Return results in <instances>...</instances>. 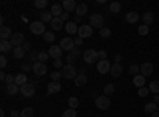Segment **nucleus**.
<instances>
[{
  "mask_svg": "<svg viewBox=\"0 0 159 117\" xmlns=\"http://www.w3.org/2000/svg\"><path fill=\"white\" fill-rule=\"evenodd\" d=\"M61 74H62V77H65V79H75V77L78 76V70H76L75 65L67 63L61 68Z\"/></svg>",
  "mask_w": 159,
  "mask_h": 117,
  "instance_id": "1",
  "label": "nucleus"
},
{
  "mask_svg": "<svg viewBox=\"0 0 159 117\" xmlns=\"http://www.w3.org/2000/svg\"><path fill=\"white\" fill-rule=\"evenodd\" d=\"M105 19H103V16L102 15H99V13H96V15H92L91 16V19H89V25L92 29H102V27H105Z\"/></svg>",
  "mask_w": 159,
  "mask_h": 117,
  "instance_id": "2",
  "label": "nucleus"
},
{
  "mask_svg": "<svg viewBox=\"0 0 159 117\" xmlns=\"http://www.w3.org/2000/svg\"><path fill=\"white\" fill-rule=\"evenodd\" d=\"M96 106L99 109H102V111H107L111 106V101H110V98L107 95H102V97H97L96 98Z\"/></svg>",
  "mask_w": 159,
  "mask_h": 117,
  "instance_id": "3",
  "label": "nucleus"
},
{
  "mask_svg": "<svg viewBox=\"0 0 159 117\" xmlns=\"http://www.w3.org/2000/svg\"><path fill=\"white\" fill-rule=\"evenodd\" d=\"M83 59H84L86 63H96L97 59H99V52L94 49H86L83 52Z\"/></svg>",
  "mask_w": 159,
  "mask_h": 117,
  "instance_id": "4",
  "label": "nucleus"
},
{
  "mask_svg": "<svg viewBox=\"0 0 159 117\" xmlns=\"http://www.w3.org/2000/svg\"><path fill=\"white\" fill-rule=\"evenodd\" d=\"M29 29H30V32L34 33V35H45V24L42 22V21H35V22H32L30 25H29Z\"/></svg>",
  "mask_w": 159,
  "mask_h": 117,
  "instance_id": "5",
  "label": "nucleus"
},
{
  "mask_svg": "<svg viewBox=\"0 0 159 117\" xmlns=\"http://www.w3.org/2000/svg\"><path fill=\"white\" fill-rule=\"evenodd\" d=\"M32 71L35 73V76H43V74L48 73V67L45 63H42V62H35L32 65Z\"/></svg>",
  "mask_w": 159,
  "mask_h": 117,
  "instance_id": "6",
  "label": "nucleus"
},
{
  "mask_svg": "<svg viewBox=\"0 0 159 117\" xmlns=\"http://www.w3.org/2000/svg\"><path fill=\"white\" fill-rule=\"evenodd\" d=\"M110 70H111V63H110L108 60H99V63H97V71H99L100 74H107V73H110Z\"/></svg>",
  "mask_w": 159,
  "mask_h": 117,
  "instance_id": "7",
  "label": "nucleus"
},
{
  "mask_svg": "<svg viewBox=\"0 0 159 117\" xmlns=\"http://www.w3.org/2000/svg\"><path fill=\"white\" fill-rule=\"evenodd\" d=\"M153 71H154V67H153V63H150V62H145V63H142L140 65V74L142 76H151L153 74Z\"/></svg>",
  "mask_w": 159,
  "mask_h": 117,
  "instance_id": "8",
  "label": "nucleus"
},
{
  "mask_svg": "<svg viewBox=\"0 0 159 117\" xmlns=\"http://www.w3.org/2000/svg\"><path fill=\"white\" fill-rule=\"evenodd\" d=\"M59 46H61V49H62V51H70V52H72V51L75 49L73 38H62Z\"/></svg>",
  "mask_w": 159,
  "mask_h": 117,
  "instance_id": "9",
  "label": "nucleus"
},
{
  "mask_svg": "<svg viewBox=\"0 0 159 117\" xmlns=\"http://www.w3.org/2000/svg\"><path fill=\"white\" fill-rule=\"evenodd\" d=\"M21 94H22V97H25V98H30V97H34V94H35V87H34V84H24L22 87H21Z\"/></svg>",
  "mask_w": 159,
  "mask_h": 117,
  "instance_id": "10",
  "label": "nucleus"
},
{
  "mask_svg": "<svg viewBox=\"0 0 159 117\" xmlns=\"http://www.w3.org/2000/svg\"><path fill=\"white\" fill-rule=\"evenodd\" d=\"M48 54H49V57H52L54 60H59L61 56H62V49H61V46H57V44H52V46L48 49Z\"/></svg>",
  "mask_w": 159,
  "mask_h": 117,
  "instance_id": "11",
  "label": "nucleus"
},
{
  "mask_svg": "<svg viewBox=\"0 0 159 117\" xmlns=\"http://www.w3.org/2000/svg\"><path fill=\"white\" fill-rule=\"evenodd\" d=\"M10 41H11V44L15 46V48H21L22 44H24V35L22 33H13V36L10 38Z\"/></svg>",
  "mask_w": 159,
  "mask_h": 117,
  "instance_id": "12",
  "label": "nucleus"
},
{
  "mask_svg": "<svg viewBox=\"0 0 159 117\" xmlns=\"http://www.w3.org/2000/svg\"><path fill=\"white\" fill-rule=\"evenodd\" d=\"M92 35V27L91 25H80V29H78V36L80 38H89Z\"/></svg>",
  "mask_w": 159,
  "mask_h": 117,
  "instance_id": "13",
  "label": "nucleus"
},
{
  "mask_svg": "<svg viewBox=\"0 0 159 117\" xmlns=\"http://www.w3.org/2000/svg\"><path fill=\"white\" fill-rule=\"evenodd\" d=\"M123 71H124V68H123V65H121V63H111V70H110V73H111L113 77H119V76L123 74Z\"/></svg>",
  "mask_w": 159,
  "mask_h": 117,
  "instance_id": "14",
  "label": "nucleus"
},
{
  "mask_svg": "<svg viewBox=\"0 0 159 117\" xmlns=\"http://www.w3.org/2000/svg\"><path fill=\"white\" fill-rule=\"evenodd\" d=\"M61 90H62L61 82H51V84H48L46 92H48V95H52V94H57V92H61Z\"/></svg>",
  "mask_w": 159,
  "mask_h": 117,
  "instance_id": "15",
  "label": "nucleus"
},
{
  "mask_svg": "<svg viewBox=\"0 0 159 117\" xmlns=\"http://www.w3.org/2000/svg\"><path fill=\"white\" fill-rule=\"evenodd\" d=\"M76 6H78V5L73 2V0H64V2H62V8L65 10V13H72V11H75Z\"/></svg>",
  "mask_w": 159,
  "mask_h": 117,
  "instance_id": "16",
  "label": "nucleus"
},
{
  "mask_svg": "<svg viewBox=\"0 0 159 117\" xmlns=\"http://www.w3.org/2000/svg\"><path fill=\"white\" fill-rule=\"evenodd\" d=\"M64 29H65V32H67L69 35H75V33H78V29H80V27H78V25H76L73 21H70V22L65 24Z\"/></svg>",
  "mask_w": 159,
  "mask_h": 117,
  "instance_id": "17",
  "label": "nucleus"
},
{
  "mask_svg": "<svg viewBox=\"0 0 159 117\" xmlns=\"http://www.w3.org/2000/svg\"><path fill=\"white\" fill-rule=\"evenodd\" d=\"M15 49V46L11 44V41L10 40H2L0 41V51L5 54V52H10V51H13Z\"/></svg>",
  "mask_w": 159,
  "mask_h": 117,
  "instance_id": "18",
  "label": "nucleus"
},
{
  "mask_svg": "<svg viewBox=\"0 0 159 117\" xmlns=\"http://www.w3.org/2000/svg\"><path fill=\"white\" fill-rule=\"evenodd\" d=\"M139 19H140V16H139V13H135V11H129L126 15V22H129V24H137Z\"/></svg>",
  "mask_w": 159,
  "mask_h": 117,
  "instance_id": "19",
  "label": "nucleus"
},
{
  "mask_svg": "<svg viewBox=\"0 0 159 117\" xmlns=\"http://www.w3.org/2000/svg\"><path fill=\"white\" fill-rule=\"evenodd\" d=\"M145 81H147V77H145V76H142V74H137V76H134V79H132V82H134V86H135L137 89H142V87H145Z\"/></svg>",
  "mask_w": 159,
  "mask_h": 117,
  "instance_id": "20",
  "label": "nucleus"
},
{
  "mask_svg": "<svg viewBox=\"0 0 159 117\" xmlns=\"http://www.w3.org/2000/svg\"><path fill=\"white\" fill-rule=\"evenodd\" d=\"M62 10H64V8H62V5H59V3H54V5L51 6L49 13H51V15L54 16V18H61V15H62V13H64Z\"/></svg>",
  "mask_w": 159,
  "mask_h": 117,
  "instance_id": "21",
  "label": "nucleus"
},
{
  "mask_svg": "<svg viewBox=\"0 0 159 117\" xmlns=\"http://www.w3.org/2000/svg\"><path fill=\"white\" fill-rule=\"evenodd\" d=\"M73 81H75V86L76 87H84L86 82H88V76L86 74H78Z\"/></svg>",
  "mask_w": 159,
  "mask_h": 117,
  "instance_id": "22",
  "label": "nucleus"
},
{
  "mask_svg": "<svg viewBox=\"0 0 159 117\" xmlns=\"http://www.w3.org/2000/svg\"><path fill=\"white\" fill-rule=\"evenodd\" d=\"M13 33H11V29L7 27V25H2V29H0V38L2 40H8V38H11Z\"/></svg>",
  "mask_w": 159,
  "mask_h": 117,
  "instance_id": "23",
  "label": "nucleus"
},
{
  "mask_svg": "<svg viewBox=\"0 0 159 117\" xmlns=\"http://www.w3.org/2000/svg\"><path fill=\"white\" fill-rule=\"evenodd\" d=\"M153 21H154V13H153V11H147V13L143 15V24L150 27V25L153 24Z\"/></svg>",
  "mask_w": 159,
  "mask_h": 117,
  "instance_id": "24",
  "label": "nucleus"
},
{
  "mask_svg": "<svg viewBox=\"0 0 159 117\" xmlns=\"http://www.w3.org/2000/svg\"><path fill=\"white\" fill-rule=\"evenodd\" d=\"M7 94L8 95H16V94H21V87L18 86V84H10L8 87H7Z\"/></svg>",
  "mask_w": 159,
  "mask_h": 117,
  "instance_id": "25",
  "label": "nucleus"
},
{
  "mask_svg": "<svg viewBox=\"0 0 159 117\" xmlns=\"http://www.w3.org/2000/svg\"><path fill=\"white\" fill-rule=\"evenodd\" d=\"M51 27H52V30H61L62 27H65V25H64V21L61 18H54L52 22H51Z\"/></svg>",
  "mask_w": 159,
  "mask_h": 117,
  "instance_id": "26",
  "label": "nucleus"
},
{
  "mask_svg": "<svg viewBox=\"0 0 159 117\" xmlns=\"http://www.w3.org/2000/svg\"><path fill=\"white\" fill-rule=\"evenodd\" d=\"M75 13H76V16H84L86 13H88V5L86 3H78V6H76V10H75Z\"/></svg>",
  "mask_w": 159,
  "mask_h": 117,
  "instance_id": "27",
  "label": "nucleus"
},
{
  "mask_svg": "<svg viewBox=\"0 0 159 117\" xmlns=\"http://www.w3.org/2000/svg\"><path fill=\"white\" fill-rule=\"evenodd\" d=\"M15 84H18L19 87H22L24 84H27V76H25L24 73H21V74H16V79H15Z\"/></svg>",
  "mask_w": 159,
  "mask_h": 117,
  "instance_id": "28",
  "label": "nucleus"
},
{
  "mask_svg": "<svg viewBox=\"0 0 159 117\" xmlns=\"http://www.w3.org/2000/svg\"><path fill=\"white\" fill-rule=\"evenodd\" d=\"M156 111H157V105H156V103L151 101V103H147V105H145V112H147V114L151 115V114H154Z\"/></svg>",
  "mask_w": 159,
  "mask_h": 117,
  "instance_id": "29",
  "label": "nucleus"
},
{
  "mask_svg": "<svg viewBox=\"0 0 159 117\" xmlns=\"http://www.w3.org/2000/svg\"><path fill=\"white\" fill-rule=\"evenodd\" d=\"M40 19H42V22L45 24V22H52V19H54V16L51 15V13H48V11H45V13H42V15H40Z\"/></svg>",
  "mask_w": 159,
  "mask_h": 117,
  "instance_id": "30",
  "label": "nucleus"
},
{
  "mask_svg": "<svg viewBox=\"0 0 159 117\" xmlns=\"http://www.w3.org/2000/svg\"><path fill=\"white\" fill-rule=\"evenodd\" d=\"M110 13H111V15H116V13H119V11H121V3H119V2H113L111 5H110Z\"/></svg>",
  "mask_w": 159,
  "mask_h": 117,
  "instance_id": "31",
  "label": "nucleus"
},
{
  "mask_svg": "<svg viewBox=\"0 0 159 117\" xmlns=\"http://www.w3.org/2000/svg\"><path fill=\"white\" fill-rule=\"evenodd\" d=\"M24 54H25V51H24V48L21 46V48H15L13 49V56H15L16 59H22L24 57Z\"/></svg>",
  "mask_w": 159,
  "mask_h": 117,
  "instance_id": "32",
  "label": "nucleus"
},
{
  "mask_svg": "<svg viewBox=\"0 0 159 117\" xmlns=\"http://www.w3.org/2000/svg\"><path fill=\"white\" fill-rule=\"evenodd\" d=\"M139 73H140V67H139L137 63H132L130 67H129V74L130 76H137Z\"/></svg>",
  "mask_w": 159,
  "mask_h": 117,
  "instance_id": "33",
  "label": "nucleus"
},
{
  "mask_svg": "<svg viewBox=\"0 0 159 117\" xmlns=\"http://www.w3.org/2000/svg\"><path fill=\"white\" fill-rule=\"evenodd\" d=\"M150 92L159 95V81H151L150 82Z\"/></svg>",
  "mask_w": 159,
  "mask_h": 117,
  "instance_id": "34",
  "label": "nucleus"
},
{
  "mask_svg": "<svg viewBox=\"0 0 159 117\" xmlns=\"http://www.w3.org/2000/svg\"><path fill=\"white\" fill-rule=\"evenodd\" d=\"M43 40L46 41V43H52L56 40V35L52 33V32H45V35H43Z\"/></svg>",
  "mask_w": 159,
  "mask_h": 117,
  "instance_id": "35",
  "label": "nucleus"
},
{
  "mask_svg": "<svg viewBox=\"0 0 159 117\" xmlns=\"http://www.w3.org/2000/svg\"><path fill=\"white\" fill-rule=\"evenodd\" d=\"M99 35H100L102 38H110V36H111V30H110L108 27H102V29L99 30Z\"/></svg>",
  "mask_w": 159,
  "mask_h": 117,
  "instance_id": "36",
  "label": "nucleus"
},
{
  "mask_svg": "<svg viewBox=\"0 0 159 117\" xmlns=\"http://www.w3.org/2000/svg\"><path fill=\"white\" fill-rule=\"evenodd\" d=\"M34 109L32 108H24L22 111H21V115L19 117H34Z\"/></svg>",
  "mask_w": 159,
  "mask_h": 117,
  "instance_id": "37",
  "label": "nucleus"
},
{
  "mask_svg": "<svg viewBox=\"0 0 159 117\" xmlns=\"http://www.w3.org/2000/svg\"><path fill=\"white\" fill-rule=\"evenodd\" d=\"M78 105H80L78 98H75V97H70V98H69V106H70L72 109H76V108H78Z\"/></svg>",
  "mask_w": 159,
  "mask_h": 117,
  "instance_id": "38",
  "label": "nucleus"
},
{
  "mask_svg": "<svg viewBox=\"0 0 159 117\" xmlns=\"http://www.w3.org/2000/svg\"><path fill=\"white\" fill-rule=\"evenodd\" d=\"M35 8H40V10H42V8H45L46 5H48V0H35Z\"/></svg>",
  "mask_w": 159,
  "mask_h": 117,
  "instance_id": "39",
  "label": "nucleus"
},
{
  "mask_svg": "<svg viewBox=\"0 0 159 117\" xmlns=\"http://www.w3.org/2000/svg\"><path fill=\"white\" fill-rule=\"evenodd\" d=\"M103 92H105V95H111L115 92V86L113 84H107V86H105V89H103Z\"/></svg>",
  "mask_w": 159,
  "mask_h": 117,
  "instance_id": "40",
  "label": "nucleus"
},
{
  "mask_svg": "<svg viewBox=\"0 0 159 117\" xmlns=\"http://www.w3.org/2000/svg\"><path fill=\"white\" fill-rule=\"evenodd\" d=\"M48 57H49V54H46V52H38L37 60H38V62H42V63H45V62L48 60Z\"/></svg>",
  "mask_w": 159,
  "mask_h": 117,
  "instance_id": "41",
  "label": "nucleus"
},
{
  "mask_svg": "<svg viewBox=\"0 0 159 117\" xmlns=\"http://www.w3.org/2000/svg\"><path fill=\"white\" fill-rule=\"evenodd\" d=\"M62 117H76V111H75V109H72V108H69L67 111H65V112L62 114Z\"/></svg>",
  "mask_w": 159,
  "mask_h": 117,
  "instance_id": "42",
  "label": "nucleus"
},
{
  "mask_svg": "<svg viewBox=\"0 0 159 117\" xmlns=\"http://www.w3.org/2000/svg\"><path fill=\"white\" fill-rule=\"evenodd\" d=\"M150 94V87H142V89H139V97H147Z\"/></svg>",
  "mask_w": 159,
  "mask_h": 117,
  "instance_id": "43",
  "label": "nucleus"
},
{
  "mask_svg": "<svg viewBox=\"0 0 159 117\" xmlns=\"http://www.w3.org/2000/svg\"><path fill=\"white\" fill-rule=\"evenodd\" d=\"M148 32H150L148 25H145V24H143V25H139V33H140V35H147Z\"/></svg>",
  "mask_w": 159,
  "mask_h": 117,
  "instance_id": "44",
  "label": "nucleus"
},
{
  "mask_svg": "<svg viewBox=\"0 0 159 117\" xmlns=\"http://www.w3.org/2000/svg\"><path fill=\"white\" fill-rule=\"evenodd\" d=\"M51 79H52V82H59V79H61V77H62V74L59 73V71H54V73H51Z\"/></svg>",
  "mask_w": 159,
  "mask_h": 117,
  "instance_id": "45",
  "label": "nucleus"
},
{
  "mask_svg": "<svg viewBox=\"0 0 159 117\" xmlns=\"http://www.w3.org/2000/svg\"><path fill=\"white\" fill-rule=\"evenodd\" d=\"M15 79H16V74H7V84H15Z\"/></svg>",
  "mask_w": 159,
  "mask_h": 117,
  "instance_id": "46",
  "label": "nucleus"
},
{
  "mask_svg": "<svg viewBox=\"0 0 159 117\" xmlns=\"http://www.w3.org/2000/svg\"><path fill=\"white\" fill-rule=\"evenodd\" d=\"M7 65H8V60H7V57H5V56H2V57H0V67L5 68Z\"/></svg>",
  "mask_w": 159,
  "mask_h": 117,
  "instance_id": "47",
  "label": "nucleus"
},
{
  "mask_svg": "<svg viewBox=\"0 0 159 117\" xmlns=\"http://www.w3.org/2000/svg\"><path fill=\"white\" fill-rule=\"evenodd\" d=\"M73 43H75V46H81V44H83V38L75 36V38H73Z\"/></svg>",
  "mask_w": 159,
  "mask_h": 117,
  "instance_id": "48",
  "label": "nucleus"
},
{
  "mask_svg": "<svg viewBox=\"0 0 159 117\" xmlns=\"http://www.w3.org/2000/svg\"><path fill=\"white\" fill-rule=\"evenodd\" d=\"M70 54H72V56H73V57L76 59V57H80V56H81V51H80L78 48H75V49L72 51V52H70Z\"/></svg>",
  "mask_w": 159,
  "mask_h": 117,
  "instance_id": "49",
  "label": "nucleus"
},
{
  "mask_svg": "<svg viewBox=\"0 0 159 117\" xmlns=\"http://www.w3.org/2000/svg\"><path fill=\"white\" fill-rule=\"evenodd\" d=\"M99 57L100 60H107V51H99Z\"/></svg>",
  "mask_w": 159,
  "mask_h": 117,
  "instance_id": "50",
  "label": "nucleus"
},
{
  "mask_svg": "<svg viewBox=\"0 0 159 117\" xmlns=\"http://www.w3.org/2000/svg\"><path fill=\"white\" fill-rule=\"evenodd\" d=\"M75 60H76V59H75V57H73L72 54H69V56H67V63H70V65H73V62H75Z\"/></svg>",
  "mask_w": 159,
  "mask_h": 117,
  "instance_id": "51",
  "label": "nucleus"
},
{
  "mask_svg": "<svg viewBox=\"0 0 159 117\" xmlns=\"http://www.w3.org/2000/svg\"><path fill=\"white\" fill-rule=\"evenodd\" d=\"M69 15H70V13H62L61 19H62V21H69ZM69 22H70V21H69Z\"/></svg>",
  "mask_w": 159,
  "mask_h": 117,
  "instance_id": "52",
  "label": "nucleus"
},
{
  "mask_svg": "<svg viewBox=\"0 0 159 117\" xmlns=\"http://www.w3.org/2000/svg\"><path fill=\"white\" fill-rule=\"evenodd\" d=\"M10 115H11V117H19V115H21V112H18L16 109H13V111L10 112Z\"/></svg>",
  "mask_w": 159,
  "mask_h": 117,
  "instance_id": "53",
  "label": "nucleus"
},
{
  "mask_svg": "<svg viewBox=\"0 0 159 117\" xmlns=\"http://www.w3.org/2000/svg\"><path fill=\"white\" fill-rule=\"evenodd\" d=\"M52 65H54L56 68H62V63H61V59H59V60H54V63H52Z\"/></svg>",
  "mask_w": 159,
  "mask_h": 117,
  "instance_id": "54",
  "label": "nucleus"
},
{
  "mask_svg": "<svg viewBox=\"0 0 159 117\" xmlns=\"http://www.w3.org/2000/svg\"><path fill=\"white\" fill-rule=\"evenodd\" d=\"M121 60H123V56H121V54H118V56L115 57V63H119Z\"/></svg>",
  "mask_w": 159,
  "mask_h": 117,
  "instance_id": "55",
  "label": "nucleus"
},
{
  "mask_svg": "<svg viewBox=\"0 0 159 117\" xmlns=\"http://www.w3.org/2000/svg\"><path fill=\"white\" fill-rule=\"evenodd\" d=\"M22 48H24V51H29V49H30V43H24Z\"/></svg>",
  "mask_w": 159,
  "mask_h": 117,
  "instance_id": "56",
  "label": "nucleus"
},
{
  "mask_svg": "<svg viewBox=\"0 0 159 117\" xmlns=\"http://www.w3.org/2000/svg\"><path fill=\"white\" fill-rule=\"evenodd\" d=\"M153 103H156V105L159 106V95H156V97L153 98Z\"/></svg>",
  "mask_w": 159,
  "mask_h": 117,
  "instance_id": "57",
  "label": "nucleus"
},
{
  "mask_svg": "<svg viewBox=\"0 0 159 117\" xmlns=\"http://www.w3.org/2000/svg\"><path fill=\"white\" fill-rule=\"evenodd\" d=\"M30 67H29V65H24V67H22V71H27Z\"/></svg>",
  "mask_w": 159,
  "mask_h": 117,
  "instance_id": "58",
  "label": "nucleus"
},
{
  "mask_svg": "<svg viewBox=\"0 0 159 117\" xmlns=\"http://www.w3.org/2000/svg\"><path fill=\"white\" fill-rule=\"evenodd\" d=\"M150 117H159V111H156V112H154V114H151Z\"/></svg>",
  "mask_w": 159,
  "mask_h": 117,
  "instance_id": "59",
  "label": "nucleus"
},
{
  "mask_svg": "<svg viewBox=\"0 0 159 117\" xmlns=\"http://www.w3.org/2000/svg\"><path fill=\"white\" fill-rule=\"evenodd\" d=\"M80 19H81V18H80V16H76V18H75V19H73V22H75V24H76V22H80Z\"/></svg>",
  "mask_w": 159,
  "mask_h": 117,
  "instance_id": "60",
  "label": "nucleus"
},
{
  "mask_svg": "<svg viewBox=\"0 0 159 117\" xmlns=\"http://www.w3.org/2000/svg\"><path fill=\"white\" fill-rule=\"evenodd\" d=\"M157 111H159V106H157Z\"/></svg>",
  "mask_w": 159,
  "mask_h": 117,
  "instance_id": "61",
  "label": "nucleus"
}]
</instances>
